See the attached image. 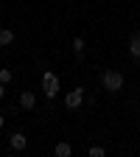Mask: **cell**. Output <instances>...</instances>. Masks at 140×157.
I'll return each mask as SVG.
<instances>
[{
    "instance_id": "obj_1",
    "label": "cell",
    "mask_w": 140,
    "mask_h": 157,
    "mask_svg": "<svg viewBox=\"0 0 140 157\" xmlns=\"http://www.w3.org/2000/svg\"><path fill=\"white\" fill-rule=\"evenodd\" d=\"M101 84H104L107 93H118V90H123V73H121V70H104Z\"/></svg>"
},
{
    "instance_id": "obj_2",
    "label": "cell",
    "mask_w": 140,
    "mask_h": 157,
    "mask_svg": "<svg viewBox=\"0 0 140 157\" xmlns=\"http://www.w3.org/2000/svg\"><path fill=\"white\" fill-rule=\"evenodd\" d=\"M42 93L48 98H56V93H59V76L56 73H51V70L42 73Z\"/></svg>"
},
{
    "instance_id": "obj_3",
    "label": "cell",
    "mask_w": 140,
    "mask_h": 157,
    "mask_svg": "<svg viewBox=\"0 0 140 157\" xmlns=\"http://www.w3.org/2000/svg\"><path fill=\"white\" fill-rule=\"evenodd\" d=\"M81 104H84V87H76V90H70L65 95V107L67 109H78Z\"/></svg>"
},
{
    "instance_id": "obj_4",
    "label": "cell",
    "mask_w": 140,
    "mask_h": 157,
    "mask_svg": "<svg viewBox=\"0 0 140 157\" xmlns=\"http://www.w3.org/2000/svg\"><path fill=\"white\" fill-rule=\"evenodd\" d=\"M9 143H11V151H23V149L28 146V137H25L23 132H14V135H11V140H9Z\"/></svg>"
},
{
    "instance_id": "obj_5",
    "label": "cell",
    "mask_w": 140,
    "mask_h": 157,
    "mask_svg": "<svg viewBox=\"0 0 140 157\" xmlns=\"http://www.w3.org/2000/svg\"><path fill=\"white\" fill-rule=\"evenodd\" d=\"M20 107H23V109H34V107H36V95H34L31 90L20 93Z\"/></svg>"
},
{
    "instance_id": "obj_6",
    "label": "cell",
    "mask_w": 140,
    "mask_h": 157,
    "mask_svg": "<svg viewBox=\"0 0 140 157\" xmlns=\"http://www.w3.org/2000/svg\"><path fill=\"white\" fill-rule=\"evenodd\" d=\"M129 56L134 59V62H140V34H134L129 39Z\"/></svg>"
},
{
    "instance_id": "obj_7",
    "label": "cell",
    "mask_w": 140,
    "mask_h": 157,
    "mask_svg": "<svg viewBox=\"0 0 140 157\" xmlns=\"http://www.w3.org/2000/svg\"><path fill=\"white\" fill-rule=\"evenodd\" d=\"M53 151H56V157H70V154H73V146L62 140V143H56V149H53Z\"/></svg>"
},
{
    "instance_id": "obj_8",
    "label": "cell",
    "mask_w": 140,
    "mask_h": 157,
    "mask_svg": "<svg viewBox=\"0 0 140 157\" xmlns=\"http://www.w3.org/2000/svg\"><path fill=\"white\" fill-rule=\"evenodd\" d=\"M11 42H14V31H11V28H0V45L6 48V45H11Z\"/></svg>"
},
{
    "instance_id": "obj_9",
    "label": "cell",
    "mask_w": 140,
    "mask_h": 157,
    "mask_svg": "<svg viewBox=\"0 0 140 157\" xmlns=\"http://www.w3.org/2000/svg\"><path fill=\"white\" fill-rule=\"evenodd\" d=\"M73 53H76L78 62H81V56H84V39H81V36H76V39H73Z\"/></svg>"
},
{
    "instance_id": "obj_10",
    "label": "cell",
    "mask_w": 140,
    "mask_h": 157,
    "mask_svg": "<svg viewBox=\"0 0 140 157\" xmlns=\"http://www.w3.org/2000/svg\"><path fill=\"white\" fill-rule=\"evenodd\" d=\"M104 146H90V157H104Z\"/></svg>"
},
{
    "instance_id": "obj_11",
    "label": "cell",
    "mask_w": 140,
    "mask_h": 157,
    "mask_svg": "<svg viewBox=\"0 0 140 157\" xmlns=\"http://www.w3.org/2000/svg\"><path fill=\"white\" fill-rule=\"evenodd\" d=\"M0 82H3V84H11V70H0Z\"/></svg>"
},
{
    "instance_id": "obj_12",
    "label": "cell",
    "mask_w": 140,
    "mask_h": 157,
    "mask_svg": "<svg viewBox=\"0 0 140 157\" xmlns=\"http://www.w3.org/2000/svg\"><path fill=\"white\" fill-rule=\"evenodd\" d=\"M3 124H6V118H3V115H0V129H3Z\"/></svg>"
},
{
    "instance_id": "obj_13",
    "label": "cell",
    "mask_w": 140,
    "mask_h": 157,
    "mask_svg": "<svg viewBox=\"0 0 140 157\" xmlns=\"http://www.w3.org/2000/svg\"><path fill=\"white\" fill-rule=\"evenodd\" d=\"M3 87H6V84H3V82H0V98H3Z\"/></svg>"
}]
</instances>
